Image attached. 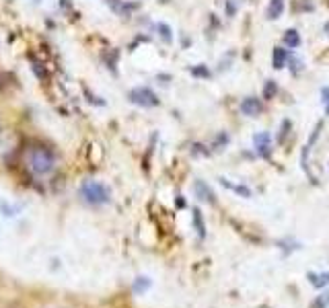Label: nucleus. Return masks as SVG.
<instances>
[{"mask_svg":"<svg viewBox=\"0 0 329 308\" xmlns=\"http://www.w3.org/2000/svg\"><path fill=\"white\" fill-rule=\"evenodd\" d=\"M148 287H151V280H148V277H144V275H140V277H138V280L134 282L132 290H134L136 294H144Z\"/></svg>","mask_w":329,"mask_h":308,"instance_id":"obj_13","label":"nucleus"},{"mask_svg":"<svg viewBox=\"0 0 329 308\" xmlns=\"http://www.w3.org/2000/svg\"><path fill=\"white\" fill-rule=\"evenodd\" d=\"M130 101L140 105V107H156L158 97L151 91V88H134V91L130 93Z\"/></svg>","mask_w":329,"mask_h":308,"instance_id":"obj_3","label":"nucleus"},{"mask_svg":"<svg viewBox=\"0 0 329 308\" xmlns=\"http://www.w3.org/2000/svg\"><path fill=\"white\" fill-rule=\"evenodd\" d=\"M194 226H196V232L200 238H206V224H204V218L200 214V210H194Z\"/></svg>","mask_w":329,"mask_h":308,"instance_id":"obj_12","label":"nucleus"},{"mask_svg":"<svg viewBox=\"0 0 329 308\" xmlns=\"http://www.w3.org/2000/svg\"><path fill=\"white\" fill-rule=\"evenodd\" d=\"M27 164L35 175H47L54 171L56 158L47 148L33 146V148H29V152H27Z\"/></svg>","mask_w":329,"mask_h":308,"instance_id":"obj_1","label":"nucleus"},{"mask_svg":"<svg viewBox=\"0 0 329 308\" xmlns=\"http://www.w3.org/2000/svg\"><path fill=\"white\" fill-rule=\"evenodd\" d=\"M286 60H288L286 49H282V47H276V49H274V58H272V64H274V68H276V70H280V68H284Z\"/></svg>","mask_w":329,"mask_h":308,"instance_id":"obj_8","label":"nucleus"},{"mask_svg":"<svg viewBox=\"0 0 329 308\" xmlns=\"http://www.w3.org/2000/svg\"><path fill=\"white\" fill-rule=\"evenodd\" d=\"M194 191L197 195V200H202L206 204H214V191L208 187L206 181H196L194 183Z\"/></svg>","mask_w":329,"mask_h":308,"instance_id":"obj_5","label":"nucleus"},{"mask_svg":"<svg viewBox=\"0 0 329 308\" xmlns=\"http://www.w3.org/2000/svg\"><path fill=\"white\" fill-rule=\"evenodd\" d=\"M192 74H194V76H210V70H208L206 66H202V68H192Z\"/></svg>","mask_w":329,"mask_h":308,"instance_id":"obj_16","label":"nucleus"},{"mask_svg":"<svg viewBox=\"0 0 329 308\" xmlns=\"http://www.w3.org/2000/svg\"><path fill=\"white\" fill-rule=\"evenodd\" d=\"M81 197L87 202V204H93V205H101V204H107L111 200V191H109V187L99 183V181H85L81 185Z\"/></svg>","mask_w":329,"mask_h":308,"instance_id":"obj_2","label":"nucleus"},{"mask_svg":"<svg viewBox=\"0 0 329 308\" xmlns=\"http://www.w3.org/2000/svg\"><path fill=\"white\" fill-rule=\"evenodd\" d=\"M284 11V0H272L270 6H267V17L270 19H278Z\"/></svg>","mask_w":329,"mask_h":308,"instance_id":"obj_11","label":"nucleus"},{"mask_svg":"<svg viewBox=\"0 0 329 308\" xmlns=\"http://www.w3.org/2000/svg\"><path fill=\"white\" fill-rule=\"evenodd\" d=\"M262 109H263V105H262V101H259L257 97H247L245 101L241 103V111L245 115H251V117L262 113Z\"/></svg>","mask_w":329,"mask_h":308,"instance_id":"obj_6","label":"nucleus"},{"mask_svg":"<svg viewBox=\"0 0 329 308\" xmlns=\"http://www.w3.org/2000/svg\"><path fill=\"white\" fill-rule=\"evenodd\" d=\"M2 88H4V78L0 76V91H2Z\"/></svg>","mask_w":329,"mask_h":308,"instance_id":"obj_20","label":"nucleus"},{"mask_svg":"<svg viewBox=\"0 0 329 308\" xmlns=\"http://www.w3.org/2000/svg\"><path fill=\"white\" fill-rule=\"evenodd\" d=\"M158 29H161V35L165 41H171V29H169L167 25H158Z\"/></svg>","mask_w":329,"mask_h":308,"instance_id":"obj_17","label":"nucleus"},{"mask_svg":"<svg viewBox=\"0 0 329 308\" xmlns=\"http://www.w3.org/2000/svg\"><path fill=\"white\" fill-rule=\"evenodd\" d=\"M220 183L226 187V189H231V191H235V193H239L241 197H251L253 193H251V189H247L245 185H233V183H228L226 179H220Z\"/></svg>","mask_w":329,"mask_h":308,"instance_id":"obj_9","label":"nucleus"},{"mask_svg":"<svg viewBox=\"0 0 329 308\" xmlns=\"http://www.w3.org/2000/svg\"><path fill=\"white\" fill-rule=\"evenodd\" d=\"M284 45L286 47H298L301 45V35H298L294 29H288L284 33Z\"/></svg>","mask_w":329,"mask_h":308,"instance_id":"obj_10","label":"nucleus"},{"mask_svg":"<svg viewBox=\"0 0 329 308\" xmlns=\"http://www.w3.org/2000/svg\"><path fill=\"white\" fill-rule=\"evenodd\" d=\"M276 93H278V84H276V81H267L265 86H263V97H265V99H274Z\"/></svg>","mask_w":329,"mask_h":308,"instance_id":"obj_14","label":"nucleus"},{"mask_svg":"<svg viewBox=\"0 0 329 308\" xmlns=\"http://www.w3.org/2000/svg\"><path fill=\"white\" fill-rule=\"evenodd\" d=\"M323 101H325V111H327V115H329V88H323Z\"/></svg>","mask_w":329,"mask_h":308,"instance_id":"obj_19","label":"nucleus"},{"mask_svg":"<svg viewBox=\"0 0 329 308\" xmlns=\"http://www.w3.org/2000/svg\"><path fill=\"white\" fill-rule=\"evenodd\" d=\"M308 277V282H311V286L313 287H323V286H329V271H325V273H308L307 275Z\"/></svg>","mask_w":329,"mask_h":308,"instance_id":"obj_7","label":"nucleus"},{"mask_svg":"<svg viewBox=\"0 0 329 308\" xmlns=\"http://www.w3.org/2000/svg\"><path fill=\"white\" fill-rule=\"evenodd\" d=\"M311 308H329V292L319 296L317 300L313 302V306H311Z\"/></svg>","mask_w":329,"mask_h":308,"instance_id":"obj_15","label":"nucleus"},{"mask_svg":"<svg viewBox=\"0 0 329 308\" xmlns=\"http://www.w3.org/2000/svg\"><path fill=\"white\" fill-rule=\"evenodd\" d=\"M288 130H290V122H288V119H286V122L282 123V134H280V142H284V136L288 134Z\"/></svg>","mask_w":329,"mask_h":308,"instance_id":"obj_18","label":"nucleus"},{"mask_svg":"<svg viewBox=\"0 0 329 308\" xmlns=\"http://www.w3.org/2000/svg\"><path fill=\"white\" fill-rule=\"evenodd\" d=\"M253 142H255V148H257L259 156H263V158H270L272 156V140H270V136H267L265 132L255 134Z\"/></svg>","mask_w":329,"mask_h":308,"instance_id":"obj_4","label":"nucleus"}]
</instances>
